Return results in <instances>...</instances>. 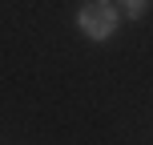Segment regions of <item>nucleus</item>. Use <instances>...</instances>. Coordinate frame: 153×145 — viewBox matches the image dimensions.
<instances>
[{"label":"nucleus","mask_w":153,"mask_h":145,"mask_svg":"<svg viewBox=\"0 0 153 145\" xmlns=\"http://www.w3.org/2000/svg\"><path fill=\"white\" fill-rule=\"evenodd\" d=\"M121 8H125V12H129V16H141V12H145L149 4H141V0H129V4H121Z\"/></svg>","instance_id":"obj_2"},{"label":"nucleus","mask_w":153,"mask_h":145,"mask_svg":"<svg viewBox=\"0 0 153 145\" xmlns=\"http://www.w3.org/2000/svg\"><path fill=\"white\" fill-rule=\"evenodd\" d=\"M113 28H117V12H113V4H101V0H93V4H85V8H81V32H85V36L105 40Z\"/></svg>","instance_id":"obj_1"}]
</instances>
